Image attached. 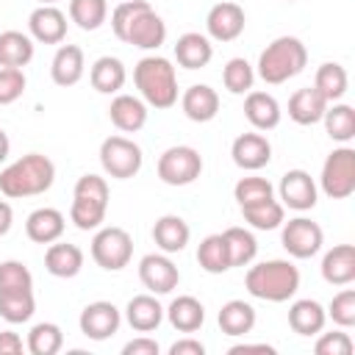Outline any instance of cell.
<instances>
[{
	"mask_svg": "<svg viewBox=\"0 0 355 355\" xmlns=\"http://www.w3.org/2000/svg\"><path fill=\"white\" fill-rule=\"evenodd\" d=\"M233 197H236L239 208L258 205V202H266V200L275 197V186H272L266 178L250 175V178H241V180L233 186Z\"/></svg>",
	"mask_w": 355,
	"mask_h": 355,
	"instance_id": "7bdbcfd3",
	"label": "cell"
},
{
	"mask_svg": "<svg viewBox=\"0 0 355 355\" xmlns=\"http://www.w3.org/2000/svg\"><path fill=\"white\" fill-rule=\"evenodd\" d=\"M8 153H11V139H8V133L0 128V164L8 158Z\"/></svg>",
	"mask_w": 355,
	"mask_h": 355,
	"instance_id": "db71d44e",
	"label": "cell"
},
{
	"mask_svg": "<svg viewBox=\"0 0 355 355\" xmlns=\"http://www.w3.org/2000/svg\"><path fill=\"white\" fill-rule=\"evenodd\" d=\"M108 211V183L100 175H80L72 189L69 222L78 230H97L105 222Z\"/></svg>",
	"mask_w": 355,
	"mask_h": 355,
	"instance_id": "8992f818",
	"label": "cell"
},
{
	"mask_svg": "<svg viewBox=\"0 0 355 355\" xmlns=\"http://www.w3.org/2000/svg\"><path fill=\"white\" fill-rule=\"evenodd\" d=\"M247 25V14L239 3H216L211 6V11L205 14V31L211 42H236L244 33Z\"/></svg>",
	"mask_w": 355,
	"mask_h": 355,
	"instance_id": "5bb4252c",
	"label": "cell"
},
{
	"mask_svg": "<svg viewBox=\"0 0 355 355\" xmlns=\"http://www.w3.org/2000/svg\"><path fill=\"white\" fill-rule=\"evenodd\" d=\"M144 164L141 147L128 139V136H108L100 144V166L105 175L116 178V180H128L133 175H139Z\"/></svg>",
	"mask_w": 355,
	"mask_h": 355,
	"instance_id": "30bf717a",
	"label": "cell"
},
{
	"mask_svg": "<svg viewBox=\"0 0 355 355\" xmlns=\"http://www.w3.org/2000/svg\"><path fill=\"white\" fill-rule=\"evenodd\" d=\"M130 258H133L130 233L116 225H108V227L100 225L92 239V261L105 272H119L130 263Z\"/></svg>",
	"mask_w": 355,
	"mask_h": 355,
	"instance_id": "ba28073f",
	"label": "cell"
},
{
	"mask_svg": "<svg viewBox=\"0 0 355 355\" xmlns=\"http://www.w3.org/2000/svg\"><path fill=\"white\" fill-rule=\"evenodd\" d=\"M255 308L250 305V302H244V300H227L222 308H219V313H216V322H219V330L225 333V336H233V338H239V336H247L252 327H255Z\"/></svg>",
	"mask_w": 355,
	"mask_h": 355,
	"instance_id": "1f68e13d",
	"label": "cell"
},
{
	"mask_svg": "<svg viewBox=\"0 0 355 355\" xmlns=\"http://www.w3.org/2000/svg\"><path fill=\"white\" fill-rule=\"evenodd\" d=\"M286 3H294V0H286Z\"/></svg>",
	"mask_w": 355,
	"mask_h": 355,
	"instance_id": "9f6ffc18",
	"label": "cell"
},
{
	"mask_svg": "<svg viewBox=\"0 0 355 355\" xmlns=\"http://www.w3.org/2000/svg\"><path fill=\"white\" fill-rule=\"evenodd\" d=\"M0 291H33V275L22 261H0Z\"/></svg>",
	"mask_w": 355,
	"mask_h": 355,
	"instance_id": "ee69618b",
	"label": "cell"
},
{
	"mask_svg": "<svg viewBox=\"0 0 355 355\" xmlns=\"http://www.w3.org/2000/svg\"><path fill=\"white\" fill-rule=\"evenodd\" d=\"M222 83H225V89H227L230 94H247V92L252 89V83H255V69H252V64H250L247 58H241V55L230 58V61L225 64V69H222Z\"/></svg>",
	"mask_w": 355,
	"mask_h": 355,
	"instance_id": "b9f144b4",
	"label": "cell"
},
{
	"mask_svg": "<svg viewBox=\"0 0 355 355\" xmlns=\"http://www.w3.org/2000/svg\"><path fill=\"white\" fill-rule=\"evenodd\" d=\"M327 105H330V103H327L313 86H302V89H297V92L288 97V116H291V122L308 128V125L322 122Z\"/></svg>",
	"mask_w": 355,
	"mask_h": 355,
	"instance_id": "f1b7e54d",
	"label": "cell"
},
{
	"mask_svg": "<svg viewBox=\"0 0 355 355\" xmlns=\"http://www.w3.org/2000/svg\"><path fill=\"white\" fill-rule=\"evenodd\" d=\"M230 155L233 164L244 172H258L272 161V144L261 130H250L233 139L230 144Z\"/></svg>",
	"mask_w": 355,
	"mask_h": 355,
	"instance_id": "2e32d148",
	"label": "cell"
},
{
	"mask_svg": "<svg viewBox=\"0 0 355 355\" xmlns=\"http://www.w3.org/2000/svg\"><path fill=\"white\" fill-rule=\"evenodd\" d=\"M164 316L169 319V324L178 333H197L205 322V308L197 297L191 294H180L169 302V308H164Z\"/></svg>",
	"mask_w": 355,
	"mask_h": 355,
	"instance_id": "f546056e",
	"label": "cell"
},
{
	"mask_svg": "<svg viewBox=\"0 0 355 355\" xmlns=\"http://www.w3.org/2000/svg\"><path fill=\"white\" fill-rule=\"evenodd\" d=\"M89 80L100 94H119L128 80V69L116 55H100L89 69Z\"/></svg>",
	"mask_w": 355,
	"mask_h": 355,
	"instance_id": "4dcf8cb0",
	"label": "cell"
},
{
	"mask_svg": "<svg viewBox=\"0 0 355 355\" xmlns=\"http://www.w3.org/2000/svg\"><path fill=\"white\" fill-rule=\"evenodd\" d=\"M244 116L255 130H272L280 125L283 111H280V103L275 100V94L250 89L244 97Z\"/></svg>",
	"mask_w": 355,
	"mask_h": 355,
	"instance_id": "44dd1931",
	"label": "cell"
},
{
	"mask_svg": "<svg viewBox=\"0 0 355 355\" xmlns=\"http://www.w3.org/2000/svg\"><path fill=\"white\" fill-rule=\"evenodd\" d=\"M125 319L136 333H153L164 322V305L158 302V294H136L125 305Z\"/></svg>",
	"mask_w": 355,
	"mask_h": 355,
	"instance_id": "ffe728a7",
	"label": "cell"
},
{
	"mask_svg": "<svg viewBox=\"0 0 355 355\" xmlns=\"http://www.w3.org/2000/svg\"><path fill=\"white\" fill-rule=\"evenodd\" d=\"M313 89L327 103H338L349 89V75L338 61H324L313 75Z\"/></svg>",
	"mask_w": 355,
	"mask_h": 355,
	"instance_id": "d6a6232c",
	"label": "cell"
},
{
	"mask_svg": "<svg viewBox=\"0 0 355 355\" xmlns=\"http://www.w3.org/2000/svg\"><path fill=\"white\" fill-rule=\"evenodd\" d=\"M119 324H122V311H119L114 302H108V300H94V302H89V305L80 311V316H78L80 333H83L86 338H92V341H105V338H111V336L119 330Z\"/></svg>",
	"mask_w": 355,
	"mask_h": 355,
	"instance_id": "7c38bea8",
	"label": "cell"
},
{
	"mask_svg": "<svg viewBox=\"0 0 355 355\" xmlns=\"http://www.w3.org/2000/svg\"><path fill=\"white\" fill-rule=\"evenodd\" d=\"M55 180V164L42 153H28L0 172V194L8 200L39 197Z\"/></svg>",
	"mask_w": 355,
	"mask_h": 355,
	"instance_id": "7a4b0ae2",
	"label": "cell"
},
{
	"mask_svg": "<svg viewBox=\"0 0 355 355\" xmlns=\"http://www.w3.org/2000/svg\"><path fill=\"white\" fill-rule=\"evenodd\" d=\"M139 280L150 294H169L180 283V269L166 252H150L139 261Z\"/></svg>",
	"mask_w": 355,
	"mask_h": 355,
	"instance_id": "4fadbf2b",
	"label": "cell"
},
{
	"mask_svg": "<svg viewBox=\"0 0 355 355\" xmlns=\"http://www.w3.org/2000/svg\"><path fill=\"white\" fill-rule=\"evenodd\" d=\"M319 189L330 200H347L355 194V150L349 144L336 147L319 172Z\"/></svg>",
	"mask_w": 355,
	"mask_h": 355,
	"instance_id": "52a82bcc",
	"label": "cell"
},
{
	"mask_svg": "<svg viewBox=\"0 0 355 355\" xmlns=\"http://www.w3.org/2000/svg\"><path fill=\"white\" fill-rule=\"evenodd\" d=\"M316 344H313V352L316 355H352L355 344L349 338V333H344V327L333 330V333H316Z\"/></svg>",
	"mask_w": 355,
	"mask_h": 355,
	"instance_id": "7dc6e473",
	"label": "cell"
},
{
	"mask_svg": "<svg viewBox=\"0 0 355 355\" xmlns=\"http://www.w3.org/2000/svg\"><path fill=\"white\" fill-rule=\"evenodd\" d=\"M169 355H205V344L200 338H178L172 347H169Z\"/></svg>",
	"mask_w": 355,
	"mask_h": 355,
	"instance_id": "681fc988",
	"label": "cell"
},
{
	"mask_svg": "<svg viewBox=\"0 0 355 355\" xmlns=\"http://www.w3.org/2000/svg\"><path fill=\"white\" fill-rule=\"evenodd\" d=\"M244 288L255 300H263V302H286L300 288V269L291 261H283V258L261 261V263H255V266L247 269Z\"/></svg>",
	"mask_w": 355,
	"mask_h": 355,
	"instance_id": "3957f363",
	"label": "cell"
},
{
	"mask_svg": "<svg viewBox=\"0 0 355 355\" xmlns=\"http://www.w3.org/2000/svg\"><path fill=\"white\" fill-rule=\"evenodd\" d=\"M133 83L139 97L153 108H172L178 103V72L164 55H144L133 67Z\"/></svg>",
	"mask_w": 355,
	"mask_h": 355,
	"instance_id": "277c9868",
	"label": "cell"
},
{
	"mask_svg": "<svg viewBox=\"0 0 355 355\" xmlns=\"http://www.w3.org/2000/svg\"><path fill=\"white\" fill-rule=\"evenodd\" d=\"M33 39L22 31H3L0 33V67H28L33 58Z\"/></svg>",
	"mask_w": 355,
	"mask_h": 355,
	"instance_id": "836d02e7",
	"label": "cell"
},
{
	"mask_svg": "<svg viewBox=\"0 0 355 355\" xmlns=\"http://www.w3.org/2000/svg\"><path fill=\"white\" fill-rule=\"evenodd\" d=\"M69 19L80 31H97L108 19V0H69Z\"/></svg>",
	"mask_w": 355,
	"mask_h": 355,
	"instance_id": "60d3db41",
	"label": "cell"
},
{
	"mask_svg": "<svg viewBox=\"0 0 355 355\" xmlns=\"http://www.w3.org/2000/svg\"><path fill=\"white\" fill-rule=\"evenodd\" d=\"M189 239H191V227H189V222H186L183 216H178V214H164V216H158L155 225H153V241H155V247H158L161 252H166V255L183 252L186 244H189Z\"/></svg>",
	"mask_w": 355,
	"mask_h": 355,
	"instance_id": "d6986e66",
	"label": "cell"
},
{
	"mask_svg": "<svg viewBox=\"0 0 355 355\" xmlns=\"http://www.w3.org/2000/svg\"><path fill=\"white\" fill-rule=\"evenodd\" d=\"M44 269L53 277L69 280V277L80 275V269H83V250L78 244H69V241L58 239V241L47 244V250H44Z\"/></svg>",
	"mask_w": 355,
	"mask_h": 355,
	"instance_id": "7402d4cb",
	"label": "cell"
},
{
	"mask_svg": "<svg viewBox=\"0 0 355 355\" xmlns=\"http://www.w3.org/2000/svg\"><path fill=\"white\" fill-rule=\"evenodd\" d=\"M58 0H39V6H55Z\"/></svg>",
	"mask_w": 355,
	"mask_h": 355,
	"instance_id": "11a10c76",
	"label": "cell"
},
{
	"mask_svg": "<svg viewBox=\"0 0 355 355\" xmlns=\"http://www.w3.org/2000/svg\"><path fill=\"white\" fill-rule=\"evenodd\" d=\"M324 311H327V319H333V324L344 330L352 327L355 324V288H341L338 294H333Z\"/></svg>",
	"mask_w": 355,
	"mask_h": 355,
	"instance_id": "f6af8a7d",
	"label": "cell"
},
{
	"mask_svg": "<svg viewBox=\"0 0 355 355\" xmlns=\"http://www.w3.org/2000/svg\"><path fill=\"white\" fill-rule=\"evenodd\" d=\"M64 347V333L55 322H36L28 333L25 349L31 355H55Z\"/></svg>",
	"mask_w": 355,
	"mask_h": 355,
	"instance_id": "74e56055",
	"label": "cell"
},
{
	"mask_svg": "<svg viewBox=\"0 0 355 355\" xmlns=\"http://www.w3.org/2000/svg\"><path fill=\"white\" fill-rule=\"evenodd\" d=\"M322 277L330 286H349L355 280V247L336 244L322 255Z\"/></svg>",
	"mask_w": 355,
	"mask_h": 355,
	"instance_id": "d4e9b609",
	"label": "cell"
},
{
	"mask_svg": "<svg viewBox=\"0 0 355 355\" xmlns=\"http://www.w3.org/2000/svg\"><path fill=\"white\" fill-rule=\"evenodd\" d=\"M280 227H283L280 244L291 258H300V261L313 258L324 244V230L319 227V222H313L308 216H294V219L283 222Z\"/></svg>",
	"mask_w": 355,
	"mask_h": 355,
	"instance_id": "8fae6325",
	"label": "cell"
},
{
	"mask_svg": "<svg viewBox=\"0 0 355 355\" xmlns=\"http://www.w3.org/2000/svg\"><path fill=\"white\" fill-rule=\"evenodd\" d=\"M277 194H280L283 208H291V211H311V208L316 205V200H319V186H316V180L311 178V172H305V169H288V172L280 178Z\"/></svg>",
	"mask_w": 355,
	"mask_h": 355,
	"instance_id": "9a60e30c",
	"label": "cell"
},
{
	"mask_svg": "<svg viewBox=\"0 0 355 355\" xmlns=\"http://www.w3.org/2000/svg\"><path fill=\"white\" fill-rule=\"evenodd\" d=\"M225 244H227V255H230V269L233 266H250L258 255V241L252 236V230L247 227H227L222 230Z\"/></svg>",
	"mask_w": 355,
	"mask_h": 355,
	"instance_id": "8d00e7d4",
	"label": "cell"
},
{
	"mask_svg": "<svg viewBox=\"0 0 355 355\" xmlns=\"http://www.w3.org/2000/svg\"><path fill=\"white\" fill-rule=\"evenodd\" d=\"M180 108L191 122H211L219 114V94L208 83H194L183 92Z\"/></svg>",
	"mask_w": 355,
	"mask_h": 355,
	"instance_id": "83f0119b",
	"label": "cell"
},
{
	"mask_svg": "<svg viewBox=\"0 0 355 355\" xmlns=\"http://www.w3.org/2000/svg\"><path fill=\"white\" fill-rule=\"evenodd\" d=\"M155 172L166 186H189L202 175V155L189 144L166 147L158 155Z\"/></svg>",
	"mask_w": 355,
	"mask_h": 355,
	"instance_id": "9c48e42d",
	"label": "cell"
},
{
	"mask_svg": "<svg viewBox=\"0 0 355 355\" xmlns=\"http://www.w3.org/2000/svg\"><path fill=\"white\" fill-rule=\"evenodd\" d=\"M36 297L33 291H0V316L8 324H22L33 316Z\"/></svg>",
	"mask_w": 355,
	"mask_h": 355,
	"instance_id": "ab89813d",
	"label": "cell"
},
{
	"mask_svg": "<svg viewBox=\"0 0 355 355\" xmlns=\"http://www.w3.org/2000/svg\"><path fill=\"white\" fill-rule=\"evenodd\" d=\"M28 78L19 67H0V105H11L25 94Z\"/></svg>",
	"mask_w": 355,
	"mask_h": 355,
	"instance_id": "bcb514c9",
	"label": "cell"
},
{
	"mask_svg": "<svg viewBox=\"0 0 355 355\" xmlns=\"http://www.w3.org/2000/svg\"><path fill=\"white\" fill-rule=\"evenodd\" d=\"M247 352L275 355V347H272V344H247V341H241V344H233V347L227 349V355H247Z\"/></svg>",
	"mask_w": 355,
	"mask_h": 355,
	"instance_id": "816d5d0a",
	"label": "cell"
},
{
	"mask_svg": "<svg viewBox=\"0 0 355 355\" xmlns=\"http://www.w3.org/2000/svg\"><path fill=\"white\" fill-rule=\"evenodd\" d=\"M11 225H14V211H11V205L6 200H0V239L11 230Z\"/></svg>",
	"mask_w": 355,
	"mask_h": 355,
	"instance_id": "f5cc1de1",
	"label": "cell"
},
{
	"mask_svg": "<svg viewBox=\"0 0 355 355\" xmlns=\"http://www.w3.org/2000/svg\"><path fill=\"white\" fill-rule=\"evenodd\" d=\"M324 130L333 141L338 144H349L355 139V108L347 105V103H330L324 108Z\"/></svg>",
	"mask_w": 355,
	"mask_h": 355,
	"instance_id": "e575fe53",
	"label": "cell"
},
{
	"mask_svg": "<svg viewBox=\"0 0 355 355\" xmlns=\"http://www.w3.org/2000/svg\"><path fill=\"white\" fill-rule=\"evenodd\" d=\"M147 103L136 94H114L108 105V119L122 133H139L147 125Z\"/></svg>",
	"mask_w": 355,
	"mask_h": 355,
	"instance_id": "ac0fdd59",
	"label": "cell"
},
{
	"mask_svg": "<svg viewBox=\"0 0 355 355\" xmlns=\"http://www.w3.org/2000/svg\"><path fill=\"white\" fill-rule=\"evenodd\" d=\"M86 72V58L78 44H61L50 61V78L55 86H75Z\"/></svg>",
	"mask_w": 355,
	"mask_h": 355,
	"instance_id": "603a6c76",
	"label": "cell"
},
{
	"mask_svg": "<svg viewBox=\"0 0 355 355\" xmlns=\"http://www.w3.org/2000/svg\"><path fill=\"white\" fill-rule=\"evenodd\" d=\"M111 31L119 42L139 50H158L166 42V22L147 0H122L111 11Z\"/></svg>",
	"mask_w": 355,
	"mask_h": 355,
	"instance_id": "6da1fadb",
	"label": "cell"
},
{
	"mask_svg": "<svg viewBox=\"0 0 355 355\" xmlns=\"http://www.w3.org/2000/svg\"><path fill=\"white\" fill-rule=\"evenodd\" d=\"M308 64V50L297 36H277L272 39L258 55V78L269 86H280L297 78Z\"/></svg>",
	"mask_w": 355,
	"mask_h": 355,
	"instance_id": "5b68a950",
	"label": "cell"
},
{
	"mask_svg": "<svg viewBox=\"0 0 355 355\" xmlns=\"http://www.w3.org/2000/svg\"><path fill=\"white\" fill-rule=\"evenodd\" d=\"M197 263L202 272L208 275H222L230 269V255H227V244L222 233H211L200 241L197 247Z\"/></svg>",
	"mask_w": 355,
	"mask_h": 355,
	"instance_id": "d590c367",
	"label": "cell"
},
{
	"mask_svg": "<svg viewBox=\"0 0 355 355\" xmlns=\"http://www.w3.org/2000/svg\"><path fill=\"white\" fill-rule=\"evenodd\" d=\"M175 58L183 69H202L211 64L214 58V44L205 33H197V31H189L183 36H178L175 42Z\"/></svg>",
	"mask_w": 355,
	"mask_h": 355,
	"instance_id": "4316f807",
	"label": "cell"
},
{
	"mask_svg": "<svg viewBox=\"0 0 355 355\" xmlns=\"http://www.w3.org/2000/svg\"><path fill=\"white\" fill-rule=\"evenodd\" d=\"M22 349H25V344H22L19 333H14V330L0 333V355H19Z\"/></svg>",
	"mask_w": 355,
	"mask_h": 355,
	"instance_id": "f907efd6",
	"label": "cell"
},
{
	"mask_svg": "<svg viewBox=\"0 0 355 355\" xmlns=\"http://www.w3.org/2000/svg\"><path fill=\"white\" fill-rule=\"evenodd\" d=\"M158 352H161V347L150 336H136L122 347V355H158Z\"/></svg>",
	"mask_w": 355,
	"mask_h": 355,
	"instance_id": "c3c4849f",
	"label": "cell"
},
{
	"mask_svg": "<svg viewBox=\"0 0 355 355\" xmlns=\"http://www.w3.org/2000/svg\"><path fill=\"white\" fill-rule=\"evenodd\" d=\"M64 227H67V219L58 208H36L28 214L25 219V233L31 241L36 244H53L64 236Z\"/></svg>",
	"mask_w": 355,
	"mask_h": 355,
	"instance_id": "cb8c5ba5",
	"label": "cell"
},
{
	"mask_svg": "<svg viewBox=\"0 0 355 355\" xmlns=\"http://www.w3.org/2000/svg\"><path fill=\"white\" fill-rule=\"evenodd\" d=\"M241 216L250 227L255 230H277L283 222H286V208L280 200H266V202H258V205H247L241 208Z\"/></svg>",
	"mask_w": 355,
	"mask_h": 355,
	"instance_id": "f35d334b",
	"label": "cell"
},
{
	"mask_svg": "<svg viewBox=\"0 0 355 355\" xmlns=\"http://www.w3.org/2000/svg\"><path fill=\"white\" fill-rule=\"evenodd\" d=\"M28 36L42 44H61L67 36V14L58 6H36L28 17Z\"/></svg>",
	"mask_w": 355,
	"mask_h": 355,
	"instance_id": "e0dca14e",
	"label": "cell"
},
{
	"mask_svg": "<svg viewBox=\"0 0 355 355\" xmlns=\"http://www.w3.org/2000/svg\"><path fill=\"white\" fill-rule=\"evenodd\" d=\"M327 324V311L322 302L305 297V300H294L288 305V327L297 336H316L322 333Z\"/></svg>",
	"mask_w": 355,
	"mask_h": 355,
	"instance_id": "484cf974",
	"label": "cell"
}]
</instances>
